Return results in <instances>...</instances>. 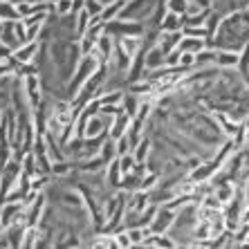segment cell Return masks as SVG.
I'll return each mask as SVG.
<instances>
[{"label":"cell","mask_w":249,"mask_h":249,"mask_svg":"<svg viewBox=\"0 0 249 249\" xmlns=\"http://www.w3.org/2000/svg\"><path fill=\"white\" fill-rule=\"evenodd\" d=\"M106 182L112 186V189H119V182H122V171H119V162L117 157L112 160L108 166H106Z\"/></svg>","instance_id":"11"},{"label":"cell","mask_w":249,"mask_h":249,"mask_svg":"<svg viewBox=\"0 0 249 249\" xmlns=\"http://www.w3.org/2000/svg\"><path fill=\"white\" fill-rule=\"evenodd\" d=\"M180 41H182V29L180 32H160L157 45L162 47L164 54H168V52H173L175 47L180 45Z\"/></svg>","instance_id":"5"},{"label":"cell","mask_w":249,"mask_h":249,"mask_svg":"<svg viewBox=\"0 0 249 249\" xmlns=\"http://www.w3.org/2000/svg\"><path fill=\"white\" fill-rule=\"evenodd\" d=\"M144 68L146 72H151V70H157V68H164V58H166V54L162 52V47L157 45H151V47H144Z\"/></svg>","instance_id":"2"},{"label":"cell","mask_w":249,"mask_h":249,"mask_svg":"<svg viewBox=\"0 0 249 249\" xmlns=\"http://www.w3.org/2000/svg\"><path fill=\"white\" fill-rule=\"evenodd\" d=\"M245 189H243V197H245V204H247V207H249V178H247V180H245Z\"/></svg>","instance_id":"20"},{"label":"cell","mask_w":249,"mask_h":249,"mask_svg":"<svg viewBox=\"0 0 249 249\" xmlns=\"http://www.w3.org/2000/svg\"><path fill=\"white\" fill-rule=\"evenodd\" d=\"M88 27H90V16H88L86 12H76V18H74V38H81L83 34L88 32Z\"/></svg>","instance_id":"13"},{"label":"cell","mask_w":249,"mask_h":249,"mask_svg":"<svg viewBox=\"0 0 249 249\" xmlns=\"http://www.w3.org/2000/svg\"><path fill=\"white\" fill-rule=\"evenodd\" d=\"M130 119L133 117L128 115V112H124V110H119L115 117H112V124H110V133H108V137H112V139H119L122 135H126V130H128V126H130Z\"/></svg>","instance_id":"3"},{"label":"cell","mask_w":249,"mask_h":249,"mask_svg":"<svg viewBox=\"0 0 249 249\" xmlns=\"http://www.w3.org/2000/svg\"><path fill=\"white\" fill-rule=\"evenodd\" d=\"M243 247H249V233H247V238H245V245Z\"/></svg>","instance_id":"21"},{"label":"cell","mask_w":249,"mask_h":249,"mask_svg":"<svg viewBox=\"0 0 249 249\" xmlns=\"http://www.w3.org/2000/svg\"><path fill=\"white\" fill-rule=\"evenodd\" d=\"M124 5H126V0H112V2L104 5V9H101V20H104V23L115 20V18L119 16V12L124 9Z\"/></svg>","instance_id":"10"},{"label":"cell","mask_w":249,"mask_h":249,"mask_svg":"<svg viewBox=\"0 0 249 249\" xmlns=\"http://www.w3.org/2000/svg\"><path fill=\"white\" fill-rule=\"evenodd\" d=\"M54 12H56V16L72 14V0H56L54 2Z\"/></svg>","instance_id":"17"},{"label":"cell","mask_w":249,"mask_h":249,"mask_svg":"<svg viewBox=\"0 0 249 249\" xmlns=\"http://www.w3.org/2000/svg\"><path fill=\"white\" fill-rule=\"evenodd\" d=\"M99 157L106 162V166L112 162L117 157V146H115V139L112 137H106L104 139V144H101V148H99Z\"/></svg>","instance_id":"12"},{"label":"cell","mask_w":249,"mask_h":249,"mask_svg":"<svg viewBox=\"0 0 249 249\" xmlns=\"http://www.w3.org/2000/svg\"><path fill=\"white\" fill-rule=\"evenodd\" d=\"M122 106L126 108L128 115L135 117V115H137V108H139V99H135V94H124Z\"/></svg>","instance_id":"16"},{"label":"cell","mask_w":249,"mask_h":249,"mask_svg":"<svg viewBox=\"0 0 249 249\" xmlns=\"http://www.w3.org/2000/svg\"><path fill=\"white\" fill-rule=\"evenodd\" d=\"M36 54H38V41H27L14 50V58L20 63H34Z\"/></svg>","instance_id":"4"},{"label":"cell","mask_w":249,"mask_h":249,"mask_svg":"<svg viewBox=\"0 0 249 249\" xmlns=\"http://www.w3.org/2000/svg\"><path fill=\"white\" fill-rule=\"evenodd\" d=\"M196 7H200V9H211L213 7V0H191Z\"/></svg>","instance_id":"19"},{"label":"cell","mask_w":249,"mask_h":249,"mask_svg":"<svg viewBox=\"0 0 249 249\" xmlns=\"http://www.w3.org/2000/svg\"><path fill=\"white\" fill-rule=\"evenodd\" d=\"M175 209H171V207H157V211H155V218H153V222H151V231L153 233H168L171 231V225H173V220H175Z\"/></svg>","instance_id":"1"},{"label":"cell","mask_w":249,"mask_h":249,"mask_svg":"<svg viewBox=\"0 0 249 249\" xmlns=\"http://www.w3.org/2000/svg\"><path fill=\"white\" fill-rule=\"evenodd\" d=\"M189 2H191V0H164V5H166L168 12L178 14V16H184L186 9H189Z\"/></svg>","instance_id":"14"},{"label":"cell","mask_w":249,"mask_h":249,"mask_svg":"<svg viewBox=\"0 0 249 249\" xmlns=\"http://www.w3.org/2000/svg\"><path fill=\"white\" fill-rule=\"evenodd\" d=\"M101 9H104V2L101 0H83V12L88 16H101Z\"/></svg>","instance_id":"15"},{"label":"cell","mask_w":249,"mask_h":249,"mask_svg":"<svg viewBox=\"0 0 249 249\" xmlns=\"http://www.w3.org/2000/svg\"><path fill=\"white\" fill-rule=\"evenodd\" d=\"M182 25H184L182 23V16H178V14H173V12H168L166 9L162 23H160V32H180Z\"/></svg>","instance_id":"9"},{"label":"cell","mask_w":249,"mask_h":249,"mask_svg":"<svg viewBox=\"0 0 249 249\" xmlns=\"http://www.w3.org/2000/svg\"><path fill=\"white\" fill-rule=\"evenodd\" d=\"M238 58H240V52H236V50H218L215 65H218V68H222V70L236 68V65H238Z\"/></svg>","instance_id":"6"},{"label":"cell","mask_w":249,"mask_h":249,"mask_svg":"<svg viewBox=\"0 0 249 249\" xmlns=\"http://www.w3.org/2000/svg\"><path fill=\"white\" fill-rule=\"evenodd\" d=\"M0 20L5 23H14V20H20V14H18V5L14 0H0Z\"/></svg>","instance_id":"7"},{"label":"cell","mask_w":249,"mask_h":249,"mask_svg":"<svg viewBox=\"0 0 249 249\" xmlns=\"http://www.w3.org/2000/svg\"><path fill=\"white\" fill-rule=\"evenodd\" d=\"M204 47H207V41H204V38H193V36L182 34V41H180V45H178V50H180V52L197 54L200 50H204Z\"/></svg>","instance_id":"8"},{"label":"cell","mask_w":249,"mask_h":249,"mask_svg":"<svg viewBox=\"0 0 249 249\" xmlns=\"http://www.w3.org/2000/svg\"><path fill=\"white\" fill-rule=\"evenodd\" d=\"M115 236V243H117V247H133V243H130V238H128V233H126V229L124 231H115L112 233Z\"/></svg>","instance_id":"18"}]
</instances>
